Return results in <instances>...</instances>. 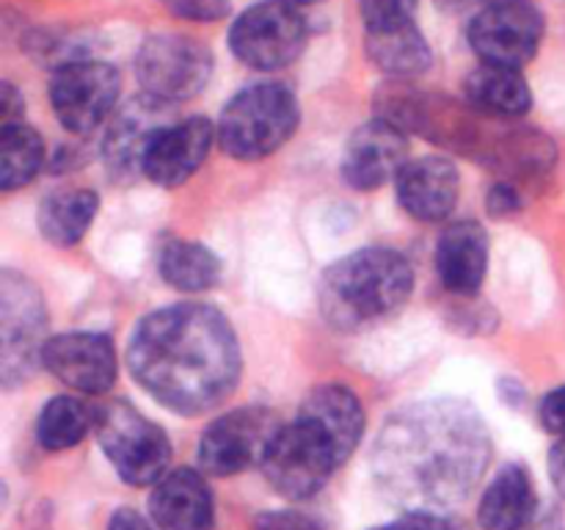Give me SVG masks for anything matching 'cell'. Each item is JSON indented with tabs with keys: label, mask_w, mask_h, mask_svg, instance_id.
Returning a JSON list of instances; mask_svg holds the SVG:
<instances>
[{
	"label": "cell",
	"mask_w": 565,
	"mask_h": 530,
	"mask_svg": "<svg viewBox=\"0 0 565 530\" xmlns=\"http://www.w3.org/2000/svg\"><path fill=\"white\" fill-rule=\"evenodd\" d=\"M491 458L478 409L458 398H430L392 414L373 445V480L406 511L439 513L472 495Z\"/></svg>",
	"instance_id": "6da1fadb"
},
{
	"label": "cell",
	"mask_w": 565,
	"mask_h": 530,
	"mask_svg": "<svg viewBox=\"0 0 565 530\" xmlns=\"http://www.w3.org/2000/svg\"><path fill=\"white\" fill-rule=\"evenodd\" d=\"M127 364L154 401L188 417L224 403L243 370L226 315L193 301L147 315L130 337Z\"/></svg>",
	"instance_id": "7a4b0ae2"
},
{
	"label": "cell",
	"mask_w": 565,
	"mask_h": 530,
	"mask_svg": "<svg viewBox=\"0 0 565 530\" xmlns=\"http://www.w3.org/2000/svg\"><path fill=\"white\" fill-rule=\"evenodd\" d=\"M414 287L412 263L395 248L370 246L337 259L320 279V309L337 329H362L397 312Z\"/></svg>",
	"instance_id": "3957f363"
},
{
	"label": "cell",
	"mask_w": 565,
	"mask_h": 530,
	"mask_svg": "<svg viewBox=\"0 0 565 530\" xmlns=\"http://www.w3.org/2000/svg\"><path fill=\"white\" fill-rule=\"evenodd\" d=\"M348 458L351 453L323 420L298 412L292 423L281 425L259 467L276 495L287 500H309Z\"/></svg>",
	"instance_id": "277c9868"
},
{
	"label": "cell",
	"mask_w": 565,
	"mask_h": 530,
	"mask_svg": "<svg viewBox=\"0 0 565 530\" xmlns=\"http://www.w3.org/2000/svg\"><path fill=\"white\" fill-rule=\"evenodd\" d=\"M301 110L296 94L281 83H257L226 103L218 119V147L235 160L274 155L296 132Z\"/></svg>",
	"instance_id": "5b68a950"
},
{
	"label": "cell",
	"mask_w": 565,
	"mask_h": 530,
	"mask_svg": "<svg viewBox=\"0 0 565 530\" xmlns=\"http://www.w3.org/2000/svg\"><path fill=\"white\" fill-rule=\"evenodd\" d=\"M94 434L125 484L154 486L169 473V436L127 401L105 403L94 420Z\"/></svg>",
	"instance_id": "8992f818"
},
{
	"label": "cell",
	"mask_w": 565,
	"mask_h": 530,
	"mask_svg": "<svg viewBox=\"0 0 565 530\" xmlns=\"http://www.w3.org/2000/svg\"><path fill=\"white\" fill-rule=\"evenodd\" d=\"M47 312L36 287L14 271L0 276V379L14 386L42 362Z\"/></svg>",
	"instance_id": "52a82bcc"
},
{
	"label": "cell",
	"mask_w": 565,
	"mask_h": 530,
	"mask_svg": "<svg viewBox=\"0 0 565 530\" xmlns=\"http://www.w3.org/2000/svg\"><path fill=\"white\" fill-rule=\"evenodd\" d=\"M230 47L235 59L252 70H281L307 47V22L292 6L263 0L232 22Z\"/></svg>",
	"instance_id": "ba28073f"
},
{
	"label": "cell",
	"mask_w": 565,
	"mask_h": 530,
	"mask_svg": "<svg viewBox=\"0 0 565 530\" xmlns=\"http://www.w3.org/2000/svg\"><path fill=\"white\" fill-rule=\"evenodd\" d=\"M136 75L143 92L163 103H182L204 92L213 75V55L199 39L154 33L136 55Z\"/></svg>",
	"instance_id": "9c48e42d"
},
{
	"label": "cell",
	"mask_w": 565,
	"mask_h": 530,
	"mask_svg": "<svg viewBox=\"0 0 565 530\" xmlns=\"http://www.w3.org/2000/svg\"><path fill=\"white\" fill-rule=\"evenodd\" d=\"M281 425L285 423H279L276 412L265 406H243L221 414L199 439V469L215 478H230L252 464H263Z\"/></svg>",
	"instance_id": "30bf717a"
},
{
	"label": "cell",
	"mask_w": 565,
	"mask_h": 530,
	"mask_svg": "<svg viewBox=\"0 0 565 530\" xmlns=\"http://www.w3.org/2000/svg\"><path fill=\"white\" fill-rule=\"evenodd\" d=\"M121 77L105 61L77 59L58 66L50 81V103L61 125L72 132H92L110 119L119 99Z\"/></svg>",
	"instance_id": "8fae6325"
},
{
	"label": "cell",
	"mask_w": 565,
	"mask_h": 530,
	"mask_svg": "<svg viewBox=\"0 0 565 530\" xmlns=\"http://www.w3.org/2000/svg\"><path fill=\"white\" fill-rule=\"evenodd\" d=\"M467 36L483 64L522 70L539 53L544 39V17L524 0L486 3V9L469 22Z\"/></svg>",
	"instance_id": "7c38bea8"
},
{
	"label": "cell",
	"mask_w": 565,
	"mask_h": 530,
	"mask_svg": "<svg viewBox=\"0 0 565 530\" xmlns=\"http://www.w3.org/2000/svg\"><path fill=\"white\" fill-rule=\"evenodd\" d=\"M42 364L55 379L86 395H103L116 381L114 340L99 331L50 337L42 348Z\"/></svg>",
	"instance_id": "4fadbf2b"
},
{
	"label": "cell",
	"mask_w": 565,
	"mask_h": 530,
	"mask_svg": "<svg viewBox=\"0 0 565 530\" xmlns=\"http://www.w3.org/2000/svg\"><path fill=\"white\" fill-rule=\"evenodd\" d=\"M171 103L152 97H138L116 110L110 119L108 132L103 141L105 166L116 180H132L138 171H143L149 144L154 141L166 125H171Z\"/></svg>",
	"instance_id": "5bb4252c"
},
{
	"label": "cell",
	"mask_w": 565,
	"mask_h": 530,
	"mask_svg": "<svg viewBox=\"0 0 565 530\" xmlns=\"http://www.w3.org/2000/svg\"><path fill=\"white\" fill-rule=\"evenodd\" d=\"M408 147L403 127L390 119H373L359 127L342 152V177L356 191H373L401 174L408 163Z\"/></svg>",
	"instance_id": "9a60e30c"
},
{
	"label": "cell",
	"mask_w": 565,
	"mask_h": 530,
	"mask_svg": "<svg viewBox=\"0 0 565 530\" xmlns=\"http://www.w3.org/2000/svg\"><path fill=\"white\" fill-rule=\"evenodd\" d=\"M215 130L202 116L171 121L154 136L149 144L147 158H143V177L163 188H177L191 180L193 171L207 160L210 147H213Z\"/></svg>",
	"instance_id": "2e32d148"
},
{
	"label": "cell",
	"mask_w": 565,
	"mask_h": 530,
	"mask_svg": "<svg viewBox=\"0 0 565 530\" xmlns=\"http://www.w3.org/2000/svg\"><path fill=\"white\" fill-rule=\"evenodd\" d=\"M149 517L160 530H213L215 500L202 469H169L149 495Z\"/></svg>",
	"instance_id": "e0dca14e"
},
{
	"label": "cell",
	"mask_w": 565,
	"mask_h": 530,
	"mask_svg": "<svg viewBox=\"0 0 565 530\" xmlns=\"http://www.w3.org/2000/svg\"><path fill=\"white\" fill-rule=\"evenodd\" d=\"M397 202L412 219L417 221H445L456 210L458 191V169L452 160L441 155H428V158L408 160L395 177Z\"/></svg>",
	"instance_id": "ac0fdd59"
},
{
	"label": "cell",
	"mask_w": 565,
	"mask_h": 530,
	"mask_svg": "<svg viewBox=\"0 0 565 530\" xmlns=\"http://www.w3.org/2000/svg\"><path fill=\"white\" fill-rule=\"evenodd\" d=\"M489 271V232L475 219L452 221L436 243V274L458 296H475Z\"/></svg>",
	"instance_id": "d6986e66"
},
{
	"label": "cell",
	"mask_w": 565,
	"mask_h": 530,
	"mask_svg": "<svg viewBox=\"0 0 565 530\" xmlns=\"http://www.w3.org/2000/svg\"><path fill=\"white\" fill-rule=\"evenodd\" d=\"M539 506L533 475L524 464H505L480 497L478 522L483 530H524Z\"/></svg>",
	"instance_id": "ffe728a7"
},
{
	"label": "cell",
	"mask_w": 565,
	"mask_h": 530,
	"mask_svg": "<svg viewBox=\"0 0 565 530\" xmlns=\"http://www.w3.org/2000/svg\"><path fill=\"white\" fill-rule=\"evenodd\" d=\"M99 210V197L92 188H61L39 204V232L53 246H75L92 226Z\"/></svg>",
	"instance_id": "44dd1931"
},
{
	"label": "cell",
	"mask_w": 565,
	"mask_h": 530,
	"mask_svg": "<svg viewBox=\"0 0 565 530\" xmlns=\"http://www.w3.org/2000/svg\"><path fill=\"white\" fill-rule=\"evenodd\" d=\"M469 105L491 116H522L533 105V92L513 66L483 64L463 83Z\"/></svg>",
	"instance_id": "7402d4cb"
},
{
	"label": "cell",
	"mask_w": 565,
	"mask_h": 530,
	"mask_svg": "<svg viewBox=\"0 0 565 530\" xmlns=\"http://www.w3.org/2000/svg\"><path fill=\"white\" fill-rule=\"evenodd\" d=\"M367 55L381 72L392 77H414L430 66V47L414 20L367 31Z\"/></svg>",
	"instance_id": "603a6c76"
},
{
	"label": "cell",
	"mask_w": 565,
	"mask_h": 530,
	"mask_svg": "<svg viewBox=\"0 0 565 530\" xmlns=\"http://www.w3.org/2000/svg\"><path fill=\"white\" fill-rule=\"evenodd\" d=\"M158 271L177 290L202 293L221 279V259L204 243L169 241L160 248Z\"/></svg>",
	"instance_id": "cb8c5ba5"
},
{
	"label": "cell",
	"mask_w": 565,
	"mask_h": 530,
	"mask_svg": "<svg viewBox=\"0 0 565 530\" xmlns=\"http://www.w3.org/2000/svg\"><path fill=\"white\" fill-rule=\"evenodd\" d=\"M44 141L25 121H9L0 130V191H17L39 174Z\"/></svg>",
	"instance_id": "d4e9b609"
},
{
	"label": "cell",
	"mask_w": 565,
	"mask_h": 530,
	"mask_svg": "<svg viewBox=\"0 0 565 530\" xmlns=\"http://www.w3.org/2000/svg\"><path fill=\"white\" fill-rule=\"evenodd\" d=\"M97 414L81 401V398L55 395L53 401L44 403L36 420V439L44 451H70L81 445L83 436L92 431Z\"/></svg>",
	"instance_id": "484cf974"
},
{
	"label": "cell",
	"mask_w": 565,
	"mask_h": 530,
	"mask_svg": "<svg viewBox=\"0 0 565 530\" xmlns=\"http://www.w3.org/2000/svg\"><path fill=\"white\" fill-rule=\"evenodd\" d=\"M359 6H362L367 31H381V28H392L414 20L417 0H359Z\"/></svg>",
	"instance_id": "4316f807"
},
{
	"label": "cell",
	"mask_w": 565,
	"mask_h": 530,
	"mask_svg": "<svg viewBox=\"0 0 565 530\" xmlns=\"http://www.w3.org/2000/svg\"><path fill=\"white\" fill-rule=\"evenodd\" d=\"M166 11L180 20L218 22L230 14V0H160Z\"/></svg>",
	"instance_id": "83f0119b"
},
{
	"label": "cell",
	"mask_w": 565,
	"mask_h": 530,
	"mask_svg": "<svg viewBox=\"0 0 565 530\" xmlns=\"http://www.w3.org/2000/svg\"><path fill=\"white\" fill-rule=\"evenodd\" d=\"M254 530H323V524L309 517V513L285 508V511L259 513L257 522H254Z\"/></svg>",
	"instance_id": "f1b7e54d"
},
{
	"label": "cell",
	"mask_w": 565,
	"mask_h": 530,
	"mask_svg": "<svg viewBox=\"0 0 565 530\" xmlns=\"http://www.w3.org/2000/svg\"><path fill=\"white\" fill-rule=\"evenodd\" d=\"M370 530H456L445 517L428 511H406L403 517L392 519V522L375 524Z\"/></svg>",
	"instance_id": "f546056e"
},
{
	"label": "cell",
	"mask_w": 565,
	"mask_h": 530,
	"mask_svg": "<svg viewBox=\"0 0 565 530\" xmlns=\"http://www.w3.org/2000/svg\"><path fill=\"white\" fill-rule=\"evenodd\" d=\"M539 420L550 434L565 436V384L557 386V390H552L550 395L541 401Z\"/></svg>",
	"instance_id": "4dcf8cb0"
},
{
	"label": "cell",
	"mask_w": 565,
	"mask_h": 530,
	"mask_svg": "<svg viewBox=\"0 0 565 530\" xmlns=\"http://www.w3.org/2000/svg\"><path fill=\"white\" fill-rule=\"evenodd\" d=\"M486 204H489L491 215H497V219H505V215H513L522 210V193H519L513 186H508V182H500V186H494L489 191Z\"/></svg>",
	"instance_id": "1f68e13d"
},
{
	"label": "cell",
	"mask_w": 565,
	"mask_h": 530,
	"mask_svg": "<svg viewBox=\"0 0 565 530\" xmlns=\"http://www.w3.org/2000/svg\"><path fill=\"white\" fill-rule=\"evenodd\" d=\"M22 110H25V99L17 92L11 83H0V114H3V125L9 121H22Z\"/></svg>",
	"instance_id": "d6a6232c"
},
{
	"label": "cell",
	"mask_w": 565,
	"mask_h": 530,
	"mask_svg": "<svg viewBox=\"0 0 565 530\" xmlns=\"http://www.w3.org/2000/svg\"><path fill=\"white\" fill-rule=\"evenodd\" d=\"M108 530H160L158 524L152 522V517H143V513L132 511V508H119V511L110 517Z\"/></svg>",
	"instance_id": "836d02e7"
},
{
	"label": "cell",
	"mask_w": 565,
	"mask_h": 530,
	"mask_svg": "<svg viewBox=\"0 0 565 530\" xmlns=\"http://www.w3.org/2000/svg\"><path fill=\"white\" fill-rule=\"evenodd\" d=\"M550 478L555 489L565 497V436L561 442H555V447L550 451Z\"/></svg>",
	"instance_id": "e575fe53"
},
{
	"label": "cell",
	"mask_w": 565,
	"mask_h": 530,
	"mask_svg": "<svg viewBox=\"0 0 565 530\" xmlns=\"http://www.w3.org/2000/svg\"><path fill=\"white\" fill-rule=\"evenodd\" d=\"M279 3H287V6H292V9H301V6H312V3H320V0H279Z\"/></svg>",
	"instance_id": "d590c367"
},
{
	"label": "cell",
	"mask_w": 565,
	"mask_h": 530,
	"mask_svg": "<svg viewBox=\"0 0 565 530\" xmlns=\"http://www.w3.org/2000/svg\"><path fill=\"white\" fill-rule=\"evenodd\" d=\"M486 3H500V0H486Z\"/></svg>",
	"instance_id": "8d00e7d4"
}]
</instances>
